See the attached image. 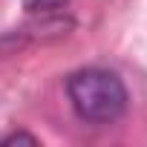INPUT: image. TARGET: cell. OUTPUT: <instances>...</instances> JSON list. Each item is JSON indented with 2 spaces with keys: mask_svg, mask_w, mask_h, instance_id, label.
<instances>
[{
  "mask_svg": "<svg viewBox=\"0 0 147 147\" xmlns=\"http://www.w3.org/2000/svg\"><path fill=\"white\" fill-rule=\"evenodd\" d=\"M69 101L75 113L90 124H110L127 110V90L115 72L81 69L66 81Z\"/></svg>",
  "mask_w": 147,
  "mask_h": 147,
  "instance_id": "obj_1",
  "label": "cell"
},
{
  "mask_svg": "<svg viewBox=\"0 0 147 147\" xmlns=\"http://www.w3.org/2000/svg\"><path fill=\"white\" fill-rule=\"evenodd\" d=\"M66 3H69V0H23V9L29 15H55Z\"/></svg>",
  "mask_w": 147,
  "mask_h": 147,
  "instance_id": "obj_2",
  "label": "cell"
},
{
  "mask_svg": "<svg viewBox=\"0 0 147 147\" xmlns=\"http://www.w3.org/2000/svg\"><path fill=\"white\" fill-rule=\"evenodd\" d=\"M3 144H6V147H12V144H32V147H35V144H38V138H35V136H29V133H12V136H6V138H3Z\"/></svg>",
  "mask_w": 147,
  "mask_h": 147,
  "instance_id": "obj_3",
  "label": "cell"
}]
</instances>
